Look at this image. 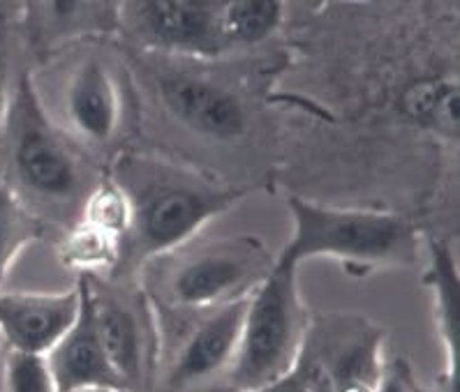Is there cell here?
I'll use <instances>...</instances> for the list:
<instances>
[{
	"instance_id": "6da1fadb",
	"label": "cell",
	"mask_w": 460,
	"mask_h": 392,
	"mask_svg": "<svg viewBox=\"0 0 460 392\" xmlns=\"http://www.w3.org/2000/svg\"><path fill=\"white\" fill-rule=\"evenodd\" d=\"M130 208L119 266L139 268L192 242L216 217L239 204L245 189L213 180L148 152H125L109 173Z\"/></svg>"
},
{
	"instance_id": "7a4b0ae2",
	"label": "cell",
	"mask_w": 460,
	"mask_h": 392,
	"mask_svg": "<svg viewBox=\"0 0 460 392\" xmlns=\"http://www.w3.org/2000/svg\"><path fill=\"white\" fill-rule=\"evenodd\" d=\"M294 233L282 257L301 266L305 258H333L347 273L366 277L375 270L410 268L419 258V233L407 217L386 210L331 208L289 196Z\"/></svg>"
},
{
	"instance_id": "3957f363",
	"label": "cell",
	"mask_w": 460,
	"mask_h": 392,
	"mask_svg": "<svg viewBox=\"0 0 460 392\" xmlns=\"http://www.w3.org/2000/svg\"><path fill=\"white\" fill-rule=\"evenodd\" d=\"M148 296L169 312H208L252 296L276 258L257 236H232L185 245L151 261Z\"/></svg>"
},
{
	"instance_id": "277c9868",
	"label": "cell",
	"mask_w": 460,
	"mask_h": 392,
	"mask_svg": "<svg viewBox=\"0 0 460 392\" xmlns=\"http://www.w3.org/2000/svg\"><path fill=\"white\" fill-rule=\"evenodd\" d=\"M308 328L310 314L298 291V266L280 254L248 301L239 349L227 371L232 390L257 392L288 377L304 353Z\"/></svg>"
},
{
	"instance_id": "5b68a950",
	"label": "cell",
	"mask_w": 460,
	"mask_h": 392,
	"mask_svg": "<svg viewBox=\"0 0 460 392\" xmlns=\"http://www.w3.org/2000/svg\"><path fill=\"white\" fill-rule=\"evenodd\" d=\"M10 167L23 192L51 205L86 201L88 171L66 132L47 116L31 76L19 81L5 129Z\"/></svg>"
},
{
	"instance_id": "8992f818",
	"label": "cell",
	"mask_w": 460,
	"mask_h": 392,
	"mask_svg": "<svg viewBox=\"0 0 460 392\" xmlns=\"http://www.w3.org/2000/svg\"><path fill=\"white\" fill-rule=\"evenodd\" d=\"M91 296L93 318L109 362L125 392H148L160 362V323L146 289L109 284L82 274Z\"/></svg>"
},
{
	"instance_id": "52a82bcc",
	"label": "cell",
	"mask_w": 460,
	"mask_h": 392,
	"mask_svg": "<svg viewBox=\"0 0 460 392\" xmlns=\"http://www.w3.org/2000/svg\"><path fill=\"white\" fill-rule=\"evenodd\" d=\"M385 330L352 314L310 318L296 365L310 392H375L382 374Z\"/></svg>"
},
{
	"instance_id": "ba28073f",
	"label": "cell",
	"mask_w": 460,
	"mask_h": 392,
	"mask_svg": "<svg viewBox=\"0 0 460 392\" xmlns=\"http://www.w3.org/2000/svg\"><path fill=\"white\" fill-rule=\"evenodd\" d=\"M222 0H144L120 5V28L146 47L172 56L213 58L227 51L222 39Z\"/></svg>"
},
{
	"instance_id": "9c48e42d",
	"label": "cell",
	"mask_w": 460,
	"mask_h": 392,
	"mask_svg": "<svg viewBox=\"0 0 460 392\" xmlns=\"http://www.w3.org/2000/svg\"><path fill=\"white\" fill-rule=\"evenodd\" d=\"M248 301L250 296L199 314V321L185 335L172 358L164 377L169 392L190 390L217 374H227L239 349Z\"/></svg>"
},
{
	"instance_id": "30bf717a",
	"label": "cell",
	"mask_w": 460,
	"mask_h": 392,
	"mask_svg": "<svg viewBox=\"0 0 460 392\" xmlns=\"http://www.w3.org/2000/svg\"><path fill=\"white\" fill-rule=\"evenodd\" d=\"M164 107L173 118L211 139H234L248 127L243 100L225 83L188 70H172L157 81Z\"/></svg>"
},
{
	"instance_id": "8fae6325",
	"label": "cell",
	"mask_w": 460,
	"mask_h": 392,
	"mask_svg": "<svg viewBox=\"0 0 460 392\" xmlns=\"http://www.w3.org/2000/svg\"><path fill=\"white\" fill-rule=\"evenodd\" d=\"M79 307V286L60 293L0 291V337L7 351L47 355L72 328Z\"/></svg>"
},
{
	"instance_id": "7c38bea8",
	"label": "cell",
	"mask_w": 460,
	"mask_h": 392,
	"mask_svg": "<svg viewBox=\"0 0 460 392\" xmlns=\"http://www.w3.org/2000/svg\"><path fill=\"white\" fill-rule=\"evenodd\" d=\"M63 116L82 141L107 145L123 123V95L109 65L84 58L72 67L63 88Z\"/></svg>"
},
{
	"instance_id": "4fadbf2b",
	"label": "cell",
	"mask_w": 460,
	"mask_h": 392,
	"mask_svg": "<svg viewBox=\"0 0 460 392\" xmlns=\"http://www.w3.org/2000/svg\"><path fill=\"white\" fill-rule=\"evenodd\" d=\"M76 286L82 293V307H79L76 321L60 337L58 344L47 353V362H49V370L54 374L56 388H58V392H75L84 390V388L123 390L114 367L104 353L102 342H100L95 318H93L91 296H88L86 280L82 274H79Z\"/></svg>"
},
{
	"instance_id": "5bb4252c",
	"label": "cell",
	"mask_w": 460,
	"mask_h": 392,
	"mask_svg": "<svg viewBox=\"0 0 460 392\" xmlns=\"http://www.w3.org/2000/svg\"><path fill=\"white\" fill-rule=\"evenodd\" d=\"M428 270L423 282L433 293L435 323H438L439 339L444 344L442 392H458L460 383V284L458 268L449 242L442 238L428 240Z\"/></svg>"
},
{
	"instance_id": "9a60e30c",
	"label": "cell",
	"mask_w": 460,
	"mask_h": 392,
	"mask_svg": "<svg viewBox=\"0 0 460 392\" xmlns=\"http://www.w3.org/2000/svg\"><path fill=\"white\" fill-rule=\"evenodd\" d=\"M40 38H72L91 30L120 28V5L116 3H44L33 5Z\"/></svg>"
},
{
	"instance_id": "2e32d148",
	"label": "cell",
	"mask_w": 460,
	"mask_h": 392,
	"mask_svg": "<svg viewBox=\"0 0 460 392\" xmlns=\"http://www.w3.org/2000/svg\"><path fill=\"white\" fill-rule=\"evenodd\" d=\"M285 5L278 0H234L222 7L225 47H250L269 39L280 28Z\"/></svg>"
},
{
	"instance_id": "e0dca14e",
	"label": "cell",
	"mask_w": 460,
	"mask_h": 392,
	"mask_svg": "<svg viewBox=\"0 0 460 392\" xmlns=\"http://www.w3.org/2000/svg\"><path fill=\"white\" fill-rule=\"evenodd\" d=\"M42 222L28 208L22 194L0 183V286L19 254L40 240Z\"/></svg>"
},
{
	"instance_id": "ac0fdd59",
	"label": "cell",
	"mask_w": 460,
	"mask_h": 392,
	"mask_svg": "<svg viewBox=\"0 0 460 392\" xmlns=\"http://www.w3.org/2000/svg\"><path fill=\"white\" fill-rule=\"evenodd\" d=\"M120 245L123 240L119 236L79 220L60 248V258L79 274H100L119 268Z\"/></svg>"
},
{
	"instance_id": "d6986e66",
	"label": "cell",
	"mask_w": 460,
	"mask_h": 392,
	"mask_svg": "<svg viewBox=\"0 0 460 392\" xmlns=\"http://www.w3.org/2000/svg\"><path fill=\"white\" fill-rule=\"evenodd\" d=\"M0 392H58L47 355L7 351L0 374Z\"/></svg>"
},
{
	"instance_id": "ffe728a7",
	"label": "cell",
	"mask_w": 460,
	"mask_h": 392,
	"mask_svg": "<svg viewBox=\"0 0 460 392\" xmlns=\"http://www.w3.org/2000/svg\"><path fill=\"white\" fill-rule=\"evenodd\" d=\"M375 392H423L419 388L414 371H411L410 362L405 358H394V361L385 362L382 374Z\"/></svg>"
},
{
	"instance_id": "44dd1931",
	"label": "cell",
	"mask_w": 460,
	"mask_h": 392,
	"mask_svg": "<svg viewBox=\"0 0 460 392\" xmlns=\"http://www.w3.org/2000/svg\"><path fill=\"white\" fill-rule=\"evenodd\" d=\"M12 91H10V58H7L5 35L0 28V145L5 141L7 118H10Z\"/></svg>"
},
{
	"instance_id": "7402d4cb",
	"label": "cell",
	"mask_w": 460,
	"mask_h": 392,
	"mask_svg": "<svg viewBox=\"0 0 460 392\" xmlns=\"http://www.w3.org/2000/svg\"><path fill=\"white\" fill-rule=\"evenodd\" d=\"M257 392H310L308 381H305V374L301 371V367H294L288 377H282L280 381L271 383V386L261 388Z\"/></svg>"
},
{
	"instance_id": "603a6c76",
	"label": "cell",
	"mask_w": 460,
	"mask_h": 392,
	"mask_svg": "<svg viewBox=\"0 0 460 392\" xmlns=\"http://www.w3.org/2000/svg\"><path fill=\"white\" fill-rule=\"evenodd\" d=\"M75 392H123V390H116V388H84V390H75Z\"/></svg>"
},
{
	"instance_id": "cb8c5ba5",
	"label": "cell",
	"mask_w": 460,
	"mask_h": 392,
	"mask_svg": "<svg viewBox=\"0 0 460 392\" xmlns=\"http://www.w3.org/2000/svg\"><path fill=\"white\" fill-rule=\"evenodd\" d=\"M5 355H7V346H5V342H3V337H0V374H3V362H5Z\"/></svg>"
}]
</instances>
